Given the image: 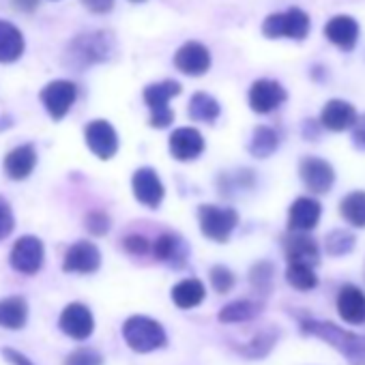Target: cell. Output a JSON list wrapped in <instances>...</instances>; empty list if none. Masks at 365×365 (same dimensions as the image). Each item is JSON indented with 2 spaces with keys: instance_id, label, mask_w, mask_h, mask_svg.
Listing matches in <instances>:
<instances>
[{
  "instance_id": "cell-21",
  "label": "cell",
  "mask_w": 365,
  "mask_h": 365,
  "mask_svg": "<svg viewBox=\"0 0 365 365\" xmlns=\"http://www.w3.org/2000/svg\"><path fill=\"white\" fill-rule=\"evenodd\" d=\"M337 312L348 324L365 322V292L356 286H344L337 294Z\"/></svg>"
},
{
  "instance_id": "cell-42",
  "label": "cell",
  "mask_w": 365,
  "mask_h": 365,
  "mask_svg": "<svg viewBox=\"0 0 365 365\" xmlns=\"http://www.w3.org/2000/svg\"><path fill=\"white\" fill-rule=\"evenodd\" d=\"M3 354H5V359H7V361H11L14 365H33V363H31L22 352H18V350H14V348H5V350H3Z\"/></svg>"
},
{
  "instance_id": "cell-26",
  "label": "cell",
  "mask_w": 365,
  "mask_h": 365,
  "mask_svg": "<svg viewBox=\"0 0 365 365\" xmlns=\"http://www.w3.org/2000/svg\"><path fill=\"white\" fill-rule=\"evenodd\" d=\"M29 320V305L22 297H7L0 299V327L18 331L24 329Z\"/></svg>"
},
{
  "instance_id": "cell-9",
  "label": "cell",
  "mask_w": 365,
  "mask_h": 365,
  "mask_svg": "<svg viewBox=\"0 0 365 365\" xmlns=\"http://www.w3.org/2000/svg\"><path fill=\"white\" fill-rule=\"evenodd\" d=\"M76 97H78V88L69 80H54L41 91V103L46 106L48 114L54 120H61L67 116Z\"/></svg>"
},
{
  "instance_id": "cell-38",
  "label": "cell",
  "mask_w": 365,
  "mask_h": 365,
  "mask_svg": "<svg viewBox=\"0 0 365 365\" xmlns=\"http://www.w3.org/2000/svg\"><path fill=\"white\" fill-rule=\"evenodd\" d=\"M86 228L93 232V235H97V237H101V235H106L108 230H110V217L106 215V213H91L88 217H86Z\"/></svg>"
},
{
  "instance_id": "cell-28",
  "label": "cell",
  "mask_w": 365,
  "mask_h": 365,
  "mask_svg": "<svg viewBox=\"0 0 365 365\" xmlns=\"http://www.w3.org/2000/svg\"><path fill=\"white\" fill-rule=\"evenodd\" d=\"M260 312H262V303L241 299V301H232V303H228L226 307H222L220 320L226 322V324L247 322V320H254L256 316H260Z\"/></svg>"
},
{
  "instance_id": "cell-44",
  "label": "cell",
  "mask_w": 365,
  "mask_h": 365,
  "mask_svg": "<svg viewBox=\"0 0 365 365\" xmlns=\"http://www.w3.org/2000/svg\"><path fill=\"white\" fill-rule=\"evenodd\" d=\"M131 3H144V0H131Z\"/></svg>"
},
{
  "instance_id": "cell-19",
  "label": "cell",
  "mask_w": 365,
  "mask_h": 365,
  "mask_svg": "<svg viewBox=\"0 0 365 365\" xmlns=\"http://www.w3.org/2000/svg\"><path fill=\"white\" fill-rule=\"evenodd\" d=\"M324 37H327L333 46H337V48L350 52V50L356 46V41H359V24H356V20L350 18V16H335V18H331V20L327 22V26H324Z\"/></svg>"
},
{
  "instance_id": "cell-10",
  "label": "cell",
  "mask_w": 365,
  "mask_h": 365,
  "mask_svg": "<svg viewBox=\"0 0 365 365\" xmlns=\"http://www.w3.org/2000/svg\"><path fill=\"white\" fill-rule=\"evenodd\" d=\"M286 99H288L286 88L275 80L262 78V80H256L250 88V108L256 114H269L277 110Z\"/></svg>"
},
{
  "instance_id": "cell-17",
  "label": "cell",
  "mask_w": 365,
  "mask_h": 365,
  "mask_svg": "<svg viewBox=\"0 0 365 365\" xmlns=\"http://www.w3.org/2000/svg\"><path fill=\"white\" fill-rule=\"evenodd\" d=\"M320 215H322V207L318 200L307 196L297 198L288 213V228L290 232H309L318 226Z\"/></svg>"
},
{
  "instance_id": "cell-14",
  "label": "cell",
  "mask_w": 365,
  "mask_h": 365,
  "mask_svg": "<svg viewBox=\"0 0 365 365\" xmlns=\"http://www.w3.org/2000/svg\"><path fill=\"white\" fill-rule=\"evenodd\" d=\"M101 267V254L97 250V245L88 243V241H78L73 243L63 260V271L65 273H95Z\"/></svg>"
},
{
  "instance_id": "cell-37",
  "label": "cell",
  "mask_w": 365,
  "mask_h": 365,
  "mask_svg": "<svg viewBox=\"0 0 365 365\" xmlns=\"http://www.w3.org/2000/svg\"><path fill=\"white\" fill-rule=\"evenodd\" d=\"M16 228V217L11 211V205L0 196V241L7 239Z\"/></svg>"
},
{
  "instance_id": "cell-33",
  "label": "cell",
  "mask_w": 365,
  "mask_h": 365,
  "mask_svg": "<svg viewBox=\"0 0 365 365\" xmlns=\"http://www.w3.org/2000/svg\"><path fill=\"white\" fill-rule=\"evenodd\" d=\"M275 341H277V331H273V329L271 331H262L247 346H243L241 352H243V356H250V359H262V356H267L273 350Z\"/></svg>"
},
{
  "instance_id": "cell-43",
  "label": "cell",
  "mask_w": 365,
  "mask_h": 365,
  "mask_svg": "<svg viewBox=\"0 0 365 365\" xmlns=\"http://www.w3.org/2000/svg\"><path fill=\"white\" fill-rule=\"evenodd\" d=\"M11 3H14V7L20 9V11H33V9H37V3H39V0H11Z\"/></svg>"
},
{
  "instance_id": "cell-22",
  "label": "cell",
  "mask_w": 365,
  "mask_h": 365,
  "mask_svg": "<svg viewBox=\"0 0 365 365\" xmlns=\"http://www.w3.org/2000/svg\"><path fill=\"white\" fill-rule=\"evenodd\" d=\"M356 118L354 106L344 99H331L320 112V125L329 131H346Z\"/></svg>"
},
{
  "instance_id": "cell-11",
  "label": "cell",
  "mask_w": 365,
  "mask_h": 365,
  "mask_svg": "<svg viewBox=\"0 0 365 365\" xmlns=\"http://www.w3.org/2000/svg\"><path fill=\"white\" fill-rule=\"evenodd\" d=\"M86 146L103 161L112 159L118 153V135L108 120H91L84 127Z\"/></svg>"
},
{
  "instance_id": "cell-15",
  "label": "cell",
  "mask_w": 365,
  "mask_h": 365,
  "mask_svg": "<svg viewBox=\"0 0 365 365\" xmlns=\"http://www.w3.org/2000/svg\"><path fill=\"white\" fill-rule=\"evenodd\" d=\"M61 329L65 335L73 337V339H86L93 335L95 331V318L93 312L82 305V303H71L63 309L61 320H58Z\"/></svg>"
},
{
  "instance_id": "cell-32",
  "label": "cell",
  "mask_w": 365,
  "mask_h": 365,
  "mask_svg": "<svg viewBox=\"0 0 365 365\" xmlns=\"http://www.w3.org/2000/svg\"><path fill=\"white\" fill-rule=\"evenodd\" d=\"M354 235L344 230V228H337V230H331L324 239V250L329 256H346L354 250Z\"/></svg>"
},
{
  "instance_id": "cell-39",
  "label": "cell",
  "mask_w": 365,
  "mask_h": 365,
  "mask_svg": "<svg viewBox=\"0 0 365 365\" xmlns=\"http://www.w3.org/2000/svg\"><path fill=\"white\" fill-rule=\"evenodd\" d=\"M123 245H125V250H127L129 254H133V256H144V254L150 250V243H148L144 237H140V235H131V237H127Z\"/></svg>"
},
{
  "instance_id": "cell-2",
  "label": "cell",
  "mask_w": 365,
  "mask_h": 365,
  "mask_svg": "<svg viewBox=\"0 0 365 365\" xmlns=\"http://www.w3.org/2000/svg\"><path fill=\"white\" fill-rule=\"evenodd\" d=\"M301 333L314 335L341 352V356L350 365H365V335H356L352 331H346L329 320H316V318H301Z\"/></svg>"
},
{
  "instance_id": "cell-3",
  "label": "cell",
  "mask_w": 365,
  "mask_h": 365,
  "mask_svg": "<svg viewBox=\"0 0 365 365\" xmlns=\"http://www.w3.org/2000/svg\"><path fill=\"white\" fill-rule=\"evenodd\" d=\"M123 337L127 346L135 352H153L165 346L163 327L148 316H131L123 324Z\"/></svg>"
},
{
  "instance_id": "cell-12",
  "label": "cell",
  "mask_w": 365,
  "mask_h": 365,
  "mask_svg": "<svg viewBox=\"0 0 365 365\" xmlns=\"http://www.w3.org/2000/svg\"><path fill=\"white\" fill-rule=\"evenodd\" d=\"M131 187H133V196L140 205L148 207V209H157L163 200V182L157 176V172L153 168H140L133 172L131 178Z\"/></svg>"
},
{
  "instance_id": "cell-34",
  "label": "cell",
  "mask_w": 365,
  "mask_h": 365,
  "mask_svg": "<svg viewBox=\"0 0 365 365\" xmlns=\"http://www.w3.org/2000/svg\"><path fill=\"white\" fill-rule=\"evenodd\" d=\"M273 273H275V269H273V264L271 262H258V264H254V269L250 271V282H252V286L258 290V292H269L271 290V286H273Z\"/></svg>"
},
{
  "instance_id": "cell-13",
  "label": "cell",
  "mask_w": 365,
  "mask_h": 365,
  "mask_svg": "<svg viewBox=\"0 0 365 365\" xmlns=\"http://www.w3.org/2000/svg\"><path fill=\"white\" fill-rule=\"evenodd\" d=\"M174 67L185 76H205L211 69V52L198 41H187L174 54Z\"/></svg>"
},
{
  "instance_id": "cell-41",
  "label": "cell",
  "mask_w": 365,
  "mask_h": 365,
  "mask_svg": "<svg viewBox=\"0 0 365 365\" xmlns=\"http://www.w3.org/2000/svg\"><path fill=\"white\" fill-rule=\"evenodd\" d=\"M80 3H82L91 14H97V16L110 14L112 7H114V0H80Z\"/></svg>"
},
{
  "instance_id": "cell-31",
  "label": "cell",
  "mask_w": 365,
  "mask_h": 365,
  "mask_svg": "<svg viewBox=\"0 0 365 365\" xmlns=\"http://www.w3.org/2000/svg\"><path fill=\"white\" fill-rule=\"evenodd\" d=\"M286 279L294 290H301V292L314 290L318 286V275H316L314 267L301 264V262H288Z\"/></svg>"
},
{
  "instance_id": "cell-29",
  "label": "cell",
  "mask_w": 365,
  "mask_h": 365,
  "mask_svg": "<svg viewBox=\"0 0 365 365\" xmlns=\"http://www.w3.org/2000/svg\"><path fill=\"white\" fill-rule=\"evenodd\" d=\"M222 108L215 97L207 93H196L190 101V118L196 123H213L217 120Z\"/></svg>"
},
{
  "instance_id": "cell-27",
  "label": "cell",
  "mask_w": 365,
  "mask_h": 365,
  "mask_svg": "<svg viewBox=\"0 0 365 365\" xmlns=\"http://www.w3.org/2000/svg\"><path fill=\"white\" fill-rule=\"evenodd\" d=\"M277 146H279V135H277V131L271 129V127H267V125H260V127L254 129L247 148H250V153H252L254 157L267 159V157H271V155L277 150Z\"/></svg>"
},
{
  "instance_id": "cell-5",
  "label": "cell",
  "mask_w": 365,
  "mask_h": 365,
  "mask_svg": "<svg viewBox=\"0 0 365 365\" xmlns=\"http://www.w3.org/2000/svg\"><path fill=\"white\" fill-rule=\"evenodd\" d=\"M180 93V84L174 80H163L148 84L144 88V101L150 110V127L163 129L174 120V112L170 110V99Z\"/></svg>"
},
{
  "instance_id": "cell-1",
  "label": "cell",
  "mask_w": 365,
  "mask_h": 365,
  "mask_svg": "<svg viewBox=\"0 0 365 365\" xmlns=\"http://www.w3.org/2000/svg\"><path fill=\"white\" fill-rule=\"evenodd\" d=\"M116 54V37L110 31H91L73 37L63 54V65L73 71H84L93 65L108 63Z\"/></svg>"
},
{
  "instance_id": "cell-18",
  "label": "cell",
  "mask_w": 365,
  "mask_h": 365,
  "mask_svg": "<svg viewBox=\"0 0 365 365\" xmlns=\"http://www.w3.org/2000/svg\"><path fill=\"white\" fill-rule=\"evenodd\" d=\"M284 252H286L288 262H301L309 267H316L320 262V247L305 232H292L284 241Z\"/></svg>"
},
{
  "instance_id": "cell-40",
  "label": "cell",
  "mask_w": 365,
  "mask_h": 365,
  "mask_svg": "<svg viewBox=\"0 0 365 365\" xmlns=\"http://www.w3.org/2000/svg\"><path fill=\"white\" fill-rule=\"evenodd\" d=\"M350 129H352V146L365 150V114L356 116Z\"/></svg>"
},
{
  "instance_id": "cell-8",
  "label": "cell",
  "mask_w": 365,
  "mask_h": 365,
  "mask_svg": "<svg viewBox=\"0 0 365 365\" xmlns=\"http://www.w3.org/2000/svg\"><path fill=\"white\" fill-rule=\"evenodd\" d=\"M299 174H301L303 185L312 194H329L335 182L333 165L320 157H303L299 163Z\"/></svg>"
},
{
  "instance_id": "cell-23",
  "label": "cell",
  "mask_w": 365,
  "mask_h": 365,
  "mask_svg": "<svg viewBox=\"0 0 365 365\" xmlns=\"http://www.w3.org/2000/svg\"><path fill=\"white\" fill-rule=\"evenodd\" d=\"M37 165V150L33 144H22L5 157V172L11 180H24Z\"/></svg>"
},
{
  "instance_id": "cell-7",
  "label": "cell",
  "mask_w": 365,
  "mask_h": 365,
  "mask_svg": "<svg viewBox=\"0 0 365 365\" xmlns=\"http://www.w3.org/2000/svg\"><path fill=\"white\" fill-rule=\"evenodd\" d=\"M43 260H46L43 243H41V239L31 237V235L18 239L16 245H14V250H11V256H9L11 267L18 273H24V275L39 273L41 267H43Z\"/></svg>"
},
{
  "instance_id": "cell-24",
  "label": "cell",
  "mask_w": 365,
  "mask_h": 365,
  "mask_svg": "<svg viewBox=\"0 0 365 365\" xmlns=\"http://www.w3.org/2000/svg\"><path fill=\"white\" fill-rule=\"evenodd\" d=\"M24 54V35L11 22L0 20V63H16Z\"/></svg>"
},
{
  "instance_id": "cell-36",
  "label": "cell",
  "mask_w": 365,
  "mask_h": 365,
  "mask_svg": "<svg viewBox=\"0 0 365 365\" xmlns=\"http://www.w3.org/2000/svg\"><path fill=\"white\" fill-rule=\"evenodd\" d=\"M65 365H103V356L95 348H78L65 359Z\"/></svg>"
},
{
  "instance_id": "cell-35",
  "label": "cell",
  "mask_w": 365,
  "mask_h": 365,
  "mask_svg": "<svg viewBox=\"0 0 365 365\" xmlns=\"http://www.w3.org/2000/svg\"><path fill=\"white\" fill-rule=\"evenodd\" d=\"M211 286H213L220 294L230 292L232 286H235V273H232L230 269L222 267V264L213 267V269H211Z\"/></svg>"
},
{
  "instance_id": "cell-30",
  "label": "cell",
  "mask_w": 365,
  "mask_h": 365,
  "mask_svg": "<svg viewBox=\"0 0 365 365\" xmlns=\"http://www.w3.org/2000/svg\"><path fill=\"white\" fill-rule=\"evenodd\" d=\"M339 213L350 226L365 228V192H350L341 200Z\"/></svg>"
},
{
  "instance_id": "cell-4",
  "label": "cell",
  "mask_w": 365,
  "mask_h": 365,
  "mask_svg": "<svg viewBox=\"0 0 365 365\" xmlns=\"http://www.w3.org/2000/svg\"><path fill=\"white\" fill-rule=\"evenodd\" d=\"M262 33L269 39H294L301 41L309 33V16L303 9H286L282 14H273L264 20Z\"/></svg>"
},
{
  "instance_id": "cell-16",
  "label": "cell",
  "mask_w": 365,
  "mask_h": 365,
  "mask_svg": "<svg viewBox=\"0 0 365 365\" xmlns=\"http://www.w3.org/2000/svg\"><path fill=\"white\" fill-rule=\"evenodd\" d=\"M205 150V138L194 127H180L170 135V153L176 161L198 159Z\"/></svg>"
},
{
  "instance_id": "cell-25",
  "label": "cell",
  "mask_w": 365,
  "mask_h": 365,
  "mask_svg": "<svg viewBox=\"0 0 365 365\" xmlns=\"http://www.w3.org/2000/svg\"><path fill=\"white\" fill-rule=\"evenodd\" d=\"M207 297V288L200 279L190 277V279H182L172 288V301L176 307L180 309H192L198 307Z\"/></svg>"
},
{
  "instance_id": "cell-20",
  "label": "cell",
  "mask_w": 365,
  "mask_h": 365,
  "mask_svg": "<svg viewBox=\"0 0 365 365\" xmlns=\"http://www.w3.org/2000/svg\"><path fill=\"white\" fill-rule=\"evenodd\" d=\"M153 256L159 262H165L174 269H180L187 260V245L178 235L165 232V235L157 237V241L153 243Z\"/></svg>"
},
{
  "instance_id": "cell-6",
  "label": "cell",
  "mask_w": 365,
  "mask_h": 365,
  "mask_svg": "<svg viewBox=\"0 0 365 365\" xmlns=\"http://www.w3.org/2000/svg\"><path fill=\"white\" fill-rule=\"evenodd\" d=\"M198 222L200 230L207 239L215 243H226L235 228L239 226V213L235 209L215 207V205H202L198 209Z\"/></svg>"
}]
</instances>
